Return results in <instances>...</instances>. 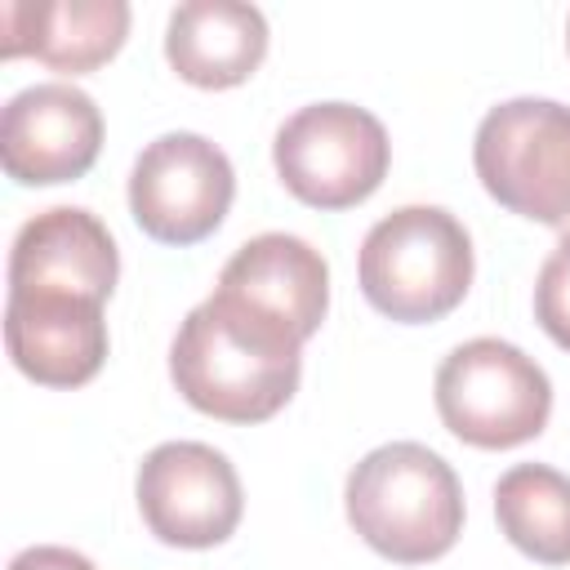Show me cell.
<instances>
[{
    "instance_id": "1",
    "label": "cell",
    "mask_w": 570,
    "mask_h": 570,
    "mask_svg": "<svg viewBox=\"0 0 570 570\" xmlns=\"http://www.w3.org/2000/svg\"><path fill=\"white\" fill-rule=\"evenodd\" d=\"M169 379L183 401L223 423H263L289 405L303 379V338L254 303L214 289L169 343Z\"/></svg>"
},
{
    "instance_id": "2",
    "label": "cell",
    "mask_w": 570,
    "mask_h": 570,
    "mask_svg": "<svg viewBox=\"0 0 570 570\" xmlns=\"http://www.w3.org/2000/svg\"><path fill=\"white\" fill-rule=\"evenodd\" d=\"M352 530L396 566H423L454 548L463 534V485L454 468L419 445L387 441L347 472Z\"/></svg>"
},
{
    "instance_id": "3",
    "label": "cell",
    "mask_w": 570,
    "mask_h": 570,
    "mask_svg": "<svg viewBox=\"0 0 570 570\" xmlns=\"http://www.w3.org/2000/svg\"><path fill=\"white\" fill-rule=\"evenodd\" d=\"M356 281L387 321H441L472 285V236L441 205H401L365 232Z\"/></svg>"
},
{
    "instance_id": "4",
    "label": "cell",
    "mask_w": 570,
    "mask_h": 570,
    "mask_svg": "<svg viewBox=\"0 0 570 570\" xmlns=\"http://www.w3.org/2000/svg\"><path fill=\"white\" fill-rule=\"evenodd\" d=\"M481 187L530 223L570 236V107L552 98H508L490 107L472 138Z\"/></svg>"
},
{
    "instance_id": "5",
    "label": "cell",
    "mask_w": 570,
    "mask_h": 570,
    "mask_svg": "<svg viewBox=\"0 0 570 570\" xmlns=\"http://www.w3.org/2000/svg\"><path fill=\"white\" fill-rule=\"evenodd\" d=\"M436 414L476 450L534 441L552 419V383L534 356L503 338H468L436 365Z\"/></svg>"
},
{
    "instance_id": "6",
    "label": "cell",
    "mask_w": 570,
    "mask_h": 570,
    "mask_svg": "<svg viewBox=\"0 0 570 570\" xmlns=\"http://www.w3.org/2000/svg\"><path fill=\"white\" fill-rule=\"evenodd\" d=\"M272 160L285 191L303 205L352 209L387 178L392 142L374 111L356 102H312L276 129Z\"/></svg>"
},
{
    "instance_id": "7",
    "label": "cell",
    "mask_w": 570,
    "mask_h": 570,
    "mask_svg": "<svg viewBox=\"0 0 570 570\" xmlns=\"http://www.w3.org/2000/svg\"><path fill=\"white\" fill-rule=\"evenodd\" d=\"M236 174L218 142L191 129L151 138L129 169V214L160 245L214 236L232 209Z\"/></svg>"
},
{
    "instance_id": "8",
    "label": "cell",
    "mask_w": 570,
    "mask_h": 570,
    "mask_svg": "<svg viewBox=\"0 0 570 570\" xmlns=\"http://www.w3.org/2000/svg\"><path fill=\"white\" fill-rule=\"evenodd\" d=\"M138 512L169 548H214L245 512L232 459L205 441H165L138 463Z\"/></svg>"
},
{
    "instance_id": "9",
    "label": "cell",
    "mask_w": 570,
    "mask_h": 570,
    "mask_svg": "<svg viewBox=\"0 0 570 570\" xmlns=\"http://www.w3.org/2000/svg\"><path fill=\"white\" fill-rule=\"evenodd\" d=\"M102 147V111L98 102L67 85L45 80L13 94L0 111V160L4 174L22 187L76 183L89 174Z\"/></svg>"
},
{
    "instance_id": "10",
    "label": "cell",
    "mask_w": 570,
    "mask_h": 570,
    "mask_svg": "<svg viewBox=\"0 0 570 570\" xmlns=\"http://www.w3.org/2000/svg\"><path fill=\"white\" fill-rule=\"evenodd\" d=\"M120 281V254L107 223L80 205H53L27 218L9 254L13 294H76L107 303Z\"/></svg>"
},
{
    "instance_id": "11",
    "label": "cell",
    "mask_w": 570,
    "mask_h": 570,
    "mask_svg": "<svg viewBox=\"0 0 570 570\" xmlns=\"http://www.w3.org/2000/svg\"><path fill=\"white\" fill-rule=\"evenodd\" d=\"M13 365L40 387H80L107 361L102 303L76 294H13L4 307Z\"/></svg>"
},
{
    "instance_id": "12",
    "label": "cell",
    "mask_w": 570,
    "mask_h": 570,
    "mask_svg": "<svg viewBox=\"0 0 570 570\" xmlns=\"http://www.w3.org/2000/svg\"><path fill=\"white\" fill-rule=\"evenodd\" d=\"M218 289L285 321L307 343L330 312V263L303 236L263 232L223 263Z\"/></svg>"
},
{
    "instance_id": "13",
    "label": "cell",
    "mask_w": 570,
    "mask_h": 570,
    "mask_svg": "<svg viewBox=\"0 0 570 570\" xmlns=\"http://www.w3.org/2000/svg\"><path fill=\"white\" fill-rule=\"evenodd\" d=\"M165 58L196 89H232L267 58V18L240 0H187L169 13Z\"/></svg>"
},
{
    "instance_id": "14",
    "label": "cell",
    "mask_w": 570,
    "mask_h": 570,
    "mask_svg": "<svg viewBox=\"0 0 570 570\" xmlns=\"http://www.w3.org/2000/svg\"><path fill=\"white\" fill-rule=\"evenodd\" d=\"M129 36L125 0H45L4 4V58H40L53 71L80 76L120 53Z\"/></svg>"
},
{
    "instance_id": "15",
    "label": "cell",
    "mask_w": 570,
    "mask_h": 570,
    "mask_svg": "<svg viewBox=\"0 0 570 570\" xmlns=\"http://www.w3.org/2000/svg\"><path fill=\"white\" fill-rule=\"evenodd\" d=\"M499 530L539 566H570V476L548 463H517L494 485Z\"/></svg>"
},
{
    "instance_id": "16",
    "label": "cell",
    "mask_w": 570,
    "mask_h": 570,
    "mask_svg": "<svg viewBox=\"0 0 570 570\" xmlns=\"http://www.w3.org/2000/svg\"><path fill=\"white\" fill-rule=\"evenodd\" d=\"M534 321L543 325V334L561 352H570V236H561V245L539 267V281H534Z\"/></svg>"
},
{
    "instance_id": "17",
    "label": "cell",
    "mask_w": 570,
    "mask_h": 570,
    "mask_svg": "<svg viewBox=\"0 0 570 570\" xmlns=\"http://www.w3.org/2000/svg\"><path fill=\"white\" fill-rule=\"evenodd\" d=\"M9 570H94V561L71 548H58V543H36V548L18 552L9 561Z\"/></svg>"
},
{
    "instance_id": "18",
    "label": "cell",
    "mask_w": 570,
    "mask_h": 570,
    "mask_svg": "<svg viewBox=\"0 0 570 570\" xmlns=\"http://www.w3.org/2000/svg\"><path fill=\"white\" fill-rule=\"evenodd\" d=\"M566 45H570V27H566Z\"/></svg>"
}]
</instances>
